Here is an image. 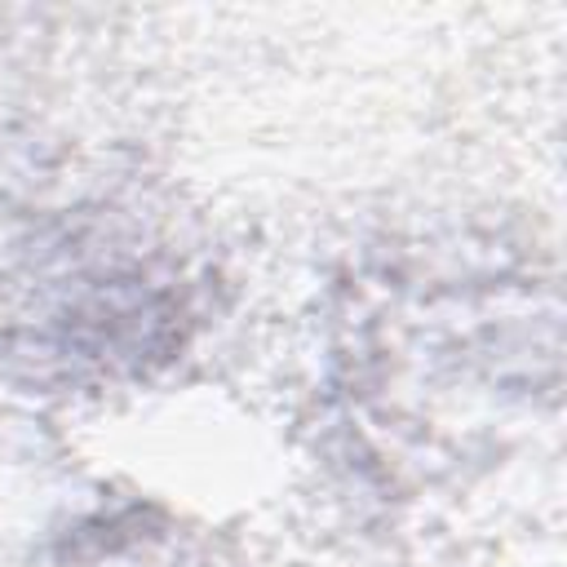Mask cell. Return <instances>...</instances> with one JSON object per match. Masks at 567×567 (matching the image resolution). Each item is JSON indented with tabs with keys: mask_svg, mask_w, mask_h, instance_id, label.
I'll return each instance as SVG.
<instances>
[{
	"mask_svg": "<svg viewBox=\"0 0 567 567\" xmlns=\"http://www.w3.org/2000/svg\"><path fill=\"white\" fill-rule=\"evenodd\" d=\"M186 266L111 221L40 235L0 279V368L31 385H102L173 359L190 332Z\"/></svg>",
	"mask_w": 567,
	"mask_h": 567,
	"instance_id": "1",
	"label": "cell"
}]
</instances>
